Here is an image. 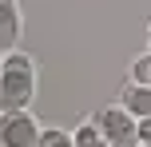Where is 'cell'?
<instances>
[{
	"mask_svg": "<svg viewBox=\"0 0 151 147\" xmlns=\"http://www.w3.org/2000/svg\"><path fill=\"white\" fill-rule=\"evenodd\" d=\"M88 143H104V131H99L96 119H88V123H80L72 131V147H88Z\"/></svg>",
	"mask_w": 151,
	"mask_h": 147,
	"instance_id": "8992f818",
	"label": "cell"
},
{
	"mask_svg": "<svg viewBox=\"0 0 151 147\" xmlns=\"http://www.w3.org/2000/svg\"><path fill=\"white\" fill-rule=\"evenodd\" d=\"M24 36V16H20V0H0V56L12 52Z\"/></svg>",
	"mask_w": 151,
	"mask_h": 147,
	"instance_id": "277c9868",
	"label": "cell"
},
{
	"mask_svg": "<svg viewBox=\"0 0 151 147\" xmlns=\"http://www.w3.org/2000/svg\"><path fill=\"white\" fill-rule=\"evenodd\" d=\"M131 80H139V84H151V48L143 56H135L131 60Z\"/></svg>",
	"mask_w": 151,
	"mask_h": 147,
	"instance_id": "52a82bcc",
	"label": "cell"
},
{
	"mask_svg": "<svg viewBox=\"0 0 151 147\" xmlns=\"http://www.w3.org/2000/svg\"><path fill=\"white\" fill-rule=\"evenodd\" d=\"M147 48H151V20H147Z\"/></svg>",
	"mask_w": 151,
	"mask_h": 147,
	"instance_id": "30bf717a",
	"label": "cell"
},
{
	"mask_svg": "<svg viewBox=\"0 0 151 147\" xmlns=\"http://www.w3.org/2000/svg\"><path fill=\"white\" fill-rule=\"evenodd\" d=\"M36 95V60L24 52H4L0 60V111L28 108Z\"/></svg>",
	"mask_w": 151,
	"mask_h": 147,
	"instance_id": "6da1fadb",
	"label": "cell"
},
{
	"mask_svg": "<svg viewBox=\"0 0 151 147\" xmlns=\"http://www.w3.org/2000/svg\"><path fill=\"white\" fill-rule=\"evenodd\" d=\"M119 103H123V108H127L135 119H147V115H151V84L131 80V84L119 92Z\"/></svg>",
	"mask_w": 151,
	"mask_h": 147,
	"instance_id": "5b68a950",
	"label": "cell"
},
{
	"mask_svg": "<svg viewBox=\"0 0 151 147\" xmlns=\"http://www.w3.org/2000/svg\"><path fill=\"white\" fill-rule=\"evenodd\" d=\"M91 119L99 123L107 147H131V143H139V119L131 115L123 103H104Z\"/></svg>",
	"mask_w": 151,
	"mask_h": 147,
	"instance_id": "7a4b0ae2",
	"label": "cell"
},
{
	"mask_svg": "<svg viewBox=\"0 0 151 147\" xmlns=\"http://www.w3.org/2000/svg\"><path fill=\"white\" fill-rule=\"evenodd\" d=\"M40 143H44V147H72V135L68 131H60V127H44V131H40Z\"/></svg>",
	"mask_w": 151,
	"mask_h": 147,
	"instance_id": "ba28073f",
	"label": "cell"
},
{
	"mask_svg": "<svg viewBox=\"0 0 151 147\" xmlns=\"http://www.w3.org/2000/svg\"><path fill=\"white\" fill-rule=\"evenodd\" d=\"M0 60H4V56H0Z\"/></svg>",
	"mask_w": 151,
	"mask_h": 147,
	"instance_id": "8fae6325",
	"label": "cell"
},
{
	"mask_svg": "<svg viewBox=\"0 0 151 147\" xmlns=\"http://www.w3.org/2000/svg\"><path fill=\"white\" fill-rule=\"evenodd\" d=\"M139 143L151 147V115H147V119H139Z\"/></svg>",
	"mask_w": 151,
	"mask_h": 147,
	"instance_id": "9c48e42d",
	"label": "cell"
},
{
	"mask_svg": "<svg viewBox=\"0 0 151 147\" xmlns=\"http://www.w3.org/2000/svg\"><path fill=\"white\" fill-rule=\"evenodd\" d=\"M40 131L44 127L36 123V115L28 108L0 111V143L4 147H32V143H40Z\"/></svg>",
	"mask_w": 151,
	"mask_h": 147,
	"instance_id": "3957f363",
	"label": "cell"
}]
</instances>
